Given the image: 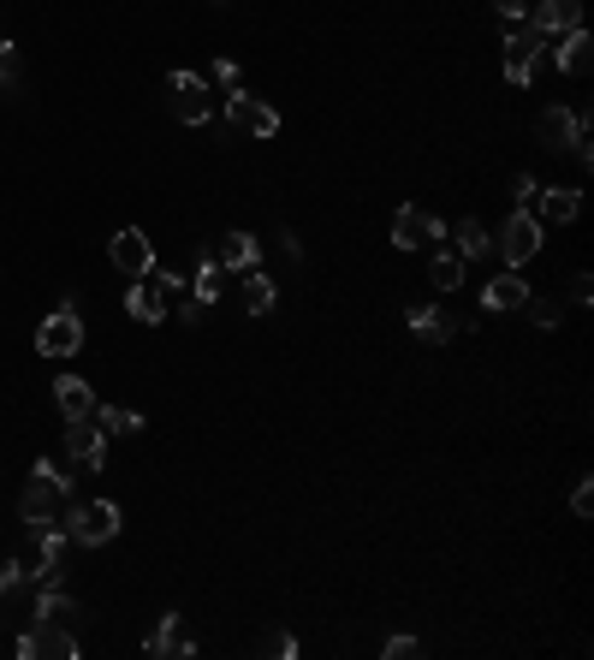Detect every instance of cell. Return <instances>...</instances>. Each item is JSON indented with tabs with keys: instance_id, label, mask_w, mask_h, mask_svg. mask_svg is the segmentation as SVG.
<instances>
[{
	"instance_id": "cell-1",
	"label": "cell",
	"mask_w": 594,
	"mask_h": 660,
	"mask_svg": "<svg viewBox=\"0 0 594 660\" xmlns=\"http://www.w3.org/2000/svg\"><path fill=\"white\" fill-rule=\"evenodd\" d=\"M589 125H594V108L583 101V108H559V101H553V108H541L535 113V137H541V149H553V155H559V149H571L577 161H594V149H589Z\"/></svg>"
},
{
	"instance_id": "cell-2",
	"label": "cell",
	"mask_w": 594,
	"mask_h": 660,
	"mask_svg": "<svg viewBox=\"0 0 594 660\" xmlns=\"http://www.w3.org/2000/svg\"><path fill=\"white\" fill-rule=\"evenodd\" d=\"M185 286H191V281H179V274H161V269H149L143 281H131V291H125V310H131V322L155 327V322H167L173 298H179Z\"/></svg>"
},
{
	"instance_id": "cell-3",
	"label": "cell",
	"mask_w": 594,
	"mask_h": 660,
	"mask_svg": "<svg viewBox=\"0 0 594 660\" xmlns=\"http://www.w3.org/2000/svg\"><path fill=\"white\" fill-rule=\"evenodd\" d=\"M541 54H547V36H541L535 24H505V84H511V90H523V84L535 78Z\"/></svg>"
},
{
	"instance_id": "cell-4",
	"label": "cell",
	"mask_w": 594,
	"mask_h": 660,
	"mask_svg": "<svg viewBox=\"0 0 594 660\" xmlns=\"http://www.w3.org/2000/svg\"><path fill=\"white\" fill-rule=\"evenodd\" d=\"M66 536L78 541V548H108L113 536H119V506L113 500H84L66 512Z\"/></svg>"
},
{
	"instance_id": "cell-5",
	"label": "cell",
	"mask_w": 594,
	"mask_h": 660,
	"mask_svg": "<svg viewBox=\"0 0 594 660\" xmlns=\"http://www.w3.org/2000/svg\"><path fill=\"white\" fill-rule=\"evenodd\" d=\"M84 643L72 625H48V619H30V631L18 637V660H78Z\"/></svg>"
},
{
	"instance_id": "cell-6",
	"label": "cell",
	"mask_w": 594,
	"mask_h": 660,
	"mask_svg": "<svg viewBox=\"0 0 594 660\" xmlns=\"http://www.w3.org/2000/svg\"><path fill=\"white\" fill-rule=\"evenodd\" d=\"M36 351H42V358H78L84 351V315L72 310V303H54V315L36 327Z\"/></svg>"
},
{
	"instance_id": "cell-7",
	"label": "cell",
	"mask_w": 594,
	"mask_h": 660,
	"mask_svg": "<svg viewBox=\"0 0 594 660\" xmlns=\"http://www.w3.org/2000/svg\"><path fill=\"white\" fill-rule=\"evenodd\" d=\"M494 250L511 269H523V262H535V250H541V221L529 209H511L505 214V226H500V238H494Z\"/></svg>"
},
{
	"instance_id": "cell-8",
	"label": "cell",
	"mask_w": 594,
	"mask_h": 660,
	"mask_svg": "<svg viewBox=\"0 0 594 660\" xmlns=\"http://www.w3.org/2000/svg\"><path fill=\"white\" fill-rule=\"evenodd\" d=\"M226 125L244 132V137H274L280 132V113H274L262 96H250V90H226Z\"/></svg>"
},
{
	"instance_id": "cell-9",
	"label": "cell",
	"mask_w": 594,
	"mask_h": 660,
	"mask_svg": "<svg viewBox=\"0 0 594 660\" xmlns=\"http://www.w3.org/2000/svg\"><path fill=\"white\" fill-rule=\"evenodd\" d=\"M60 506H66V476L42 459L30 471V482H24V494H18V512L24 518H42V512H60Z\"/></svg>"
},
{
	"instance_id": "cell-10",
	"label": "cell",
	"mask_w": 594,
	"mask_h": 660,
	"mask_svg": "<svg viewBox=\"0 0 594 660\" xmlns=\"http://www.w3.org/2000/svg\"><path fill=\"white\" fill-rule=\"evenodd\" d=\"M167 90H173V113H179L185 125H208L214 96H208V84H202L197 72H173V78H167Z\"/></svg>"
},
{
	"instance_id": "cell-11",
	"label": "cell",
	"mask_w": 594,
	"mask_h": 660,
	"mask_svg": "<svg viewBox=\"0 0 594 660\" xmlns=\"http://www.w3.org/2000/svg\"><path fill=\"white\" fill-rule=\"evenodd\" d=\"M108 257H113V269L131 274V281H143V274L155 269V245H149L137 226H125V233H113V238H108Z\"/></svg>"
},
{
	"instance_id": "cell-12",
	"label": "cell",
	"mask_w": 594,
	"mask_h": 660,
	"mask_svg": "<svg viewBox=\"0 0 594 660\" xmlns=\"http://www.w3.org/2000/svg\"><path fill=\"white\" fill-rule=\"evenodd\" d=\"M440 238H446V226H440L434 214H422V209L393 214V245L399 250H428V245H440Z\"/></svg>"
},
{
	"instance_id": "cell-13",
	"label": "cell",
	"mask_w": 594,
	"mask_h": 660,
	"mask_svg": "<svg viewBox=\"0 0 594 660\" xmlns=\"http://www.w3.org/2000/svg\"><path fill=\"white\" fill-rule=\"evenodd\" d=\"M523 24H535L547 42H553V36H565V30H583V0H541Z\"/></svg>"
},
{
	"instance_id": "cell-14",
	"label": "cell",
	"mask_w": 594,
	"mask_h": 660,
	"mask_svg": "<svg viewBox=\"0 0 594 660\" xmlns=\"http://www.w3.org/2000/svg\"><path fill=\"white\" fill-rule=\"evenodd\" d=\"M577 209H583V197H577L571 185H541L529 214H535L541 226H565V221H577Z\"/></svg>"
},
{
	"instance_id": "cell-15",
	"label": "cell",
	"mask_w": 594,
	"mask_h": 660,
	"mask_svg": "<svg viewBox=\"0 0 594 660\" xmlns=\"http://www.w3.org/2000/svg\"><path fill=\"white\" fill-rule=\"evenodd\" d=\"M553 60H559V72L565 78H583V72L594 66V36L589 30H565V36H553Z\"/></svg>"
},
{
	"instance_id": "cell-16",
	"label": "cell",
	"mask_w": 594,
	"mask_h": 660,
	"mask_svg": "<svg viewBox=\"0 0 594 660\" xmlns=\"http://www.w3.org/2000/svg\"><path fill=\"white\" fill-rule=\"evenodd\" d=\"M66 452L84 464V471H101V459H108V440H101V423H96V416H84V423H66Z\"/></svg>"
},
{
	"instance_id": "cell-17",
	"label": "cell",
	"mask_w": 594,
	"mask_h": 660,
	"mask_svg": "<svg viewBox=\"0 0 594 660\" xmlns=\"http://www.w3.org/2000/svg\"><path fill=\"white\" fill-rule=\"evenodd\" d=\"M54 404H60V416L66 423H84V416H96V393H90V381H78V375H60L54 381Z\"/></svg>"
},
{
	"instance_id": "cell-18",
	"label": "cell",
	"mask_w": 594,
	"mask_h": 660,
	"mask_svg": "<svg viewBox=\"0 0 594 660\" xmlns=\"http://www.w3.org/2000/svg\"><path fill=\"white\" fill-rule=\"evenodd\" d=\"M143 649L155 655V660H173V655H197V643L185 637V619H179V613H167L155 631H149V643H143Z\"/></svg>"
},
{
	"instance_id": "cell-19",
	"label": "cell",
	"mask_w": 594,
	"mask_h": 660,
	"mask_svg": "<svg viewBox=\"0 0 594 660\" xmlns=\"http://www.w3.org/2000/svg\"><path fill=\"white\" fill-rule=\"evenodd\" d=\"M404 322H410V334L428 339V346H446V339L458 334V322H452L446 310H428V303H410V310H404Z\"/></svg>"
},
{
	"instance_id": "cell-20",
	"label": "cell",
	"mask_w": 594,
	"mask_h": 660,
	"mask_svg": "<svg viewBox=\"0 0 594 660\" xmlns=\"http://www.w3.org/2000/svg\"><path fill=\"white\" fill-rule=\"evenodd\" d=\"M208 257H214V262H220V269H226V274H244V269H256V257H262V245H256V238H250V233H226V238H220V245H214V250H208Z\"/></svg>"
},
{
	"instance_id": "cell-21",
	"label": "cell",
	"mask_w": 594,
	"mask_h": 660,
	"mask_svg": "<svg viewBox=\"0 0 594 660\" xmlns=\"http://www.w3.org/2000/svg\"><path fill=\"white\" fill-rule=\"evenodd\" d=\"M30 619H48V625H72V631H78L84 607L72 601L66 589H42V595H36V607H30Z\"/></svg>"
},
{
	"instance_id": "cell-22",
	"label": "cell",
	"mask_w": 594,
	"mask_h": 660,
	"mask_svg": "<svg viewBox=\"0 0 594 660\" xmlns=\"http://www.w3.org/2000/svg\"><path fill=\"white\" fill-rule=\"evenodd\" d=\"M452 245H458L464 262H476V257H488V250H494V233H488L482 221H470V214H464V221L452 226Z\"/></svg>"
},
{
	"instance_id": "cell-23",
	"label": "cell",
	"mask_w": 594,
	"mask_h": 660,
	"mask_svg": "<svg viewBox=\"0 0 594 660\" xmlns=\"http://www.w3.org/2000/svg\"><path fill=\"white\" fill-rule=\"evenodd\" d=\"M24 524L36 530V541H42V560H66V524H54V512H42V518H24Z\"/></svg>"
},
{
	"instance_id": "cell-24",
	"label": "cell",
	"mask_w": 594,
	"mask_h": 660,
	"mask_svg": "<svg viewBox=\"0 0 594 660\" xmlns=\"http://www.w3.org/2000/svg\"><path fill=\"white\" fill-rule=\"evenodd\" d=\"M523 298H529V286L517 281V274H500V281L482 286V303H488V310H517Z\"/></svg>"
},
{
	"instance_id": "cell-25",
	"label": "cell",
	"mask_w": 594,
	"mask_h": 660,
	"mask_svg": "<svg viewBox=\"0 0 594 660\" xmlns=\"http://www.w3.org/2000/svg\"><path fill=\"white\" fill-rule=\"evenodd\" d=\"M226 291V269L220 262L208 257V250H202V262H197V281H191V298H202V303H214Z\"/></svg>"
},
{
	"instance_id": "cell-26",
	"label": "cell",
	"mask_w": 594,
	"mask_h": 660,
	"mask_svg": "<svg viewBox=\"0 0 594 660\" xmlns=\"http://www.w3.org/2000/svg\"><path fill=\"white\" fill-rule=\"evenodd\" d=\"M101 435H137L143 428V411H125V404H96Z\"/></svg>"
},
{
	"instance_id": "cell-27",
	"label": "cell",
	"mask_w": 594,
	"mask_h": 660,
	"mask_svg": "<svg viewBox=\"0 0 594 660\" xmlns=\"http://www.w3.org/2000/svg\"><path fill=\"white\" fill-rule=\"evenodd\" d=\"M517 310H523L535 327H559V322H565V303H559V298H547V291H529Z\"/></svg>"
},
{
	"instance_id": "cell-28",
	"label": "cell",
	"mask_w": 594,
	"mask_h": 660,
	"mask_svg": "<svg viewBox=\"0 0 594 660\" xmlns=\"http://www.w3.org/2000/svg\"><path fill=\"white\" fill-rule=\"evenodd\" d=\"M244 310L250 315H268L274 310V281L262 269H244Z\"/></svg>"
},
{
	"instance_id": "cell-29",
	"label": "cell",
	"mask_w": 594,
	"mask_h": 660,
	"mask_svg": "<svg viewBox=\"0 0 594 660\" xmlns=\"http://www.w3.org/2000/svg\"><path fill=\"white\" fill-rule=\"evenodd\" d=\"M428 281H434L440 291H458L464 286V257L458 250H440V257L428 262Z\"/></svg>"
},
{
	"instance_id": "cell-30",
	"label": "cell",
	"mask_w": 594,
	"mask_h": 660,
	"mask_svg": "<svg viewBox=\"0 0 594 660\" xmlns=\"http://www.w3.org/2000/svg\"><path fill=\"white\" fill-rule=\"evenodd\" d=\"M0 90L24 96V66H18V42H0Z\"/></svg>"
},
{
	"instance_id": "cell-31",
	"label": "cell",
	"mask_w": 594,
	"mask_h": 660,
	"mask_svg": "<svg viewBox=\"0 0 594 660\" xmlns=\"http://www.w3.org/2000/svg\"><path fill=\"white\" fill-rule=\"evenodd\" d=\"M262 655H280V660H292V655H298V643L286 637V631H268V637H262Z\"/></svg>"
},
{
	"instance_id": "cell-32",
	"label": "cell",
	"mask_w": 594,
	"mask_h": 660,
	"mask_svg": "<svg viewBox=\"0 0 594 660\" xmlns=\"http://www.w3.org/2000/svg\"><path fill=\"white\" fill-rule=\"evenodd\" d=\"M173 303H179V322H185V327H202V310H208L202 298H185V291H179Z\"/></svg>"
},
{
	"instance_id": "cell-33",
	"label": "cell",
	"mask_w": 594,
	"mask_h": 660,
	"mask_svg": "<svg viewBox=\"0 0 594 660\" xmlns=\"http://www.w3.org/2000/svg\"><path fill=\"white\" fill-rule=\"evenodd\" d=\"M571 512H577V518H589V512H594V482H589V476L571 488Z\"/></svg>"
},
{
	"instance_id": "cell-34",
	"label": "cell",
	"mask_w": 594,
	"mask_h": 660,
	"mask_svg": "<svg viewBox=\"0 0 594 660\" xmlns=\"http://www.w3.org/2000/svg\"><path fill=\"white\" fill-rule=\"evenodd\" d=\"M535 179H529V173H517V179H511V202H517V209H529V202H535Z\"/></svg>"
},
{
	"instance_id": "cell-35",
	"label": "cell",
	"mask_w": 594,
	"mask_h": 660,
	"mask_svg": "<svg viewBox=\"0 0 594 660\" xmlns=\"http://www.w3.org/2000/svg\"><path fill=\"white\" fill-rule=\"evenodd\" d=\"M494 12H500L505 24H523L529 18V0H494Z\"/></svg>"
},
{
	"instance_id": "cell-36",
	"label": "cell",
	"mask_w": 594,
	"mask_h": 660,
	"mask_svg": "<svg viewBox=\"0 0 594 660\" xmlns=\"http://www.w3.org/2000/svg\"><path fill=\"white\" fill-rule=\"evenodd\" d=\"M416 649H422V643H416V637H393V643H387L381 655H387V660H410Z\"/></svg>"
},
{
	"instance_id": "cell-37",
	"label": "cell",
	"mask_w": 594,
	"mask_h": 660,
	"mask_svg": "<svg viewBox=\"0 0 594 660\" xmlns=\"http://www.w3.org/2000/svg\"><path fill=\"white\" fill-rule=\"evenodd\" d=\"M594 298V281L589 274H571V303H589Z\"/></svg>"
},
{
	"instance_id": "cell-38",
	"label": "cell",
	"mask_w": 594,
	"mask_h": 660,
	"mask_svg": "<svg viewBox=\"0 0 594 660\" xmlns=\"http://www.w3.org/2000/svg\"><path fill=\"white\" fill-rule=\"evenodd\" d=\"M214 78H220L226 90H238V66H232V60H214Z\"/></svg>"
}]
</instances>
